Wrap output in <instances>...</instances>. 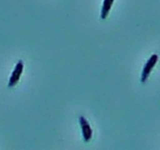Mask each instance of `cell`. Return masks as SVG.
<instances>
[{"label":"cell","instance_id":"obj_3","mask_svg":"<svg viewBox=\"0 0 160 150\" xmlns=\"http://www.w3.org/2000/svg\"><path fill=\"white\" fill-rule=\"evenodd\" d=\"M79 124H80V127H81V132H82V137L83 140L85 142H89L90 140L92 138V128L90 126L89 122L87 121V119L83 117V116H80L79 117Z\"/></svg>","mask_w":160,"mask_h":150},{"label":"cell","instance_id":"obj_1","mask_svg":"<svg viewBox=\"0 0 160 150\" xmlns=\"http://www.w3.org/2000/svg\"><path fill=\"white\" fill-rule=\"evenodd\" d=\"M158 61V55L157 54H152L150 58L147 60V62L145 63L144 67L142 69V73H141V82H146V80L148 79L150 73L152 72L153 68L155 67Z\"/></svg>","mask_w":160,"mask_h":150},{"label":"cell","instance_id":"obj_2","mask_svg":"<svg viewBox=\"0 0 160 150\" xmlns=\"http://www.w3.org/2000/svg\"><path fill=\"white\" fill-rule=\"evenodd\" d=\"M23 69H24V64L22 60H19V61L16 63L15 67L13 69V71L11 73V76L9 78V81H8V87L9 88H12L16 85L19 81L20 77H21L22 72H23Z\"/></svg>","mask_w":160,"mask_h":150},{"label":"cell","instance_id":"obj_4","mask_svg":"<svg viewBox=\"0 0 160 150\" xmlns=\"http://www.w3.org/2000/svg\"><path fill=\"white\" fill-rule=\"evenodd\" d=\"M114 0H103V4L101 7V11H100V18L105 19L110 13V10L112 8Z\"/></svg>","mask_w":160,"mask_h":150}]
</instances>
